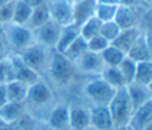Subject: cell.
I'll return each instance as SVG.
<instances>
[{
  "label": "cell",
  "instance_id": "obj_1",
  "mask_svg": "<svg viewBox=\"0 0 152 130\" xmlns=\"http://www.w3.org/2000/svg\"><path fill=\"white\" fill-rule=\"evenodd\" d=\"M112 115L115 130H124L128 126L133 109L127 96L126 86L116 90L114 97L107 105Z\"/></svg>",
  "mask_w": 152,
  "mask_h": 130
},
{
  "label": "cell",
  "instance_id": "obj_2",
  "mask_svg": "<svg viewBox=\"0 0 152 130\" xmlns=\"http://www.w3.org/2000/svg\"><path fill=\"white\" fill-rule=\"evenodd\" d=\"M48 65L51 78L56 84L62 86H66L68 84H70L77 74L74 63L68 59L63 53L55 50L49 58Z\"/></svg>",
  "mask_w": 152,
  "mask_h": 130
},
{
  "label": "cell",
  "instance_id": "obj_3",
  "mask_svg": "<svg viewBox=\"0 0 152 130\" xmlns=\"http://www.w3.org/2000/svg\"><path fill=\"white\" fill-rule=\"evenodd\" d=\"M116 90L100 76L93 78L84 85V95L93 105H108Z\"/></svg>",
  "mask_w": 152,
  "mask_h": 130
},
{
  "label": "cell",
  "instance_id": "obj_4",
  "mask_svg": "<svg viewBox=\"0 0 152 130\" xmlns=\"http://www.w3.org/2000/svg\"><path fill=\"white\" fill-rule=\"evenodd\" d=\"M4 35L7 38L10 45L18 52L34 43L32 30H30L27 26L15 25L13 22L4 25Z\"/></svg>",
  "mask_w": 152,
  "mask_h": 130
},
{
  "label": "cell",
  "instance_id": "obj_5",
  "mask_svg": "<svg viewBox=\"0 0 152 130\" xmlns=\"http://www.w3.org/2000/svg\"><path fill=\"white\" fill-rule=\"evenodd\" d=\"M18 56L27 67L37 73H39L46 65V63H49L48 48L36 41L21 50Z\"/></svg>",
  "mask_w": 152,
  "mask_h": 130
},
{
  "label": "cell",
  "instance_id": "obj_6",
  "mask_svg": "<svg viewBox=\"0 0 152 130\" xmlns=\"http://www.w3.org/2000/svg\"><path fill=\"white\" fill-rule=\"evenodd\" d=\"M72 63L78 73L87 74V76H96V77L101 74L102 70L106 66L100 53H95L88 50L83 52Z\"/></svg>",
  "mask_w": 152,
  "mask_h": 130
},
{
  "label": "cell",
  "instance_id": "obj_7",
  "mask_svg": "<svg viewBox=\"0 0 152 130\" xmlns=\"http://www.w3.org/2000/svg\"><path fill=\"white\" fill-rule=\"evenodd\" d=\"M62 27L63 26L58 25L57 22H55L53 20L50 19L44 25L33 30L34 41L45 46L46 48H55V46L57 44V40L59 38Z\"/></svg>",
  "mask_w": 152,
  "mask_h": 130
},
{
  "label": "cell",
  "instance_id": "obj_8",
  "mask_svg": "<svg viewBox=\"0 0 152 130\" xmlns=\"http://www.w3.org/2000/svg\"><path fill=\"white\" fill-rule=\"evenodd\" d=\"M50 18L61 26L72 24V0H48Z\"/></svg>",
  "mask_w": 152,
  "mask_h": 130
},
{
  "label": "cell",
  "instance_id": "obj_9",
  "mask_svg": "<svg viewBox=\"0 0 152 130\" xmlns=\"http://www.w3.org/2000/svg\"><path fill=\"white\" fill-rule=\"evenodd\" d=\"M52 98H53L52 91L45 82L39 79L28 86L26 100L30 102L32 105L45 106L52 100Z\"/></svg>",
  "mask_w": 152,
  "mask_h": 130
},
{
  "label": "cell",
  "instance_id": "obj_10",
  "mask_svg": "<svg viewBox=\"0 0 152 130\" xmlns=\"http://www.w3.org/2000/svg\"><path fill=\"white\" fill-rule=\"evenodd\" d=\"M90 126L96 130H115L112 115L107 105H91L89 108Z\"/></svg>",
  "mask_w": 152,
  "mask_h": 130
},
{
  "label": "cell",
  "instance_id": "obj_11",
  "mask_svg": "<svg viewBox=\"0 0 152 130\" xmlns=\"http://www.w3.org/2000/svg\"><path fill=\"white\" fill-rule=\"evenodd\" d=\"M152 122V97L133 110L128 126L132 130H142Z\"/></svg>",
  "mask_w": 152,
  "mask_h": 130
},
{
  "label": "cell",
  "instance_id": "obj_12",
  "mask_svg": "<svg viewBox=\"0 0 152 130\" xmlns=\"http://www.w3.org/2000/svg\"><path fill=\"white\" fill-rule=\"evenodd\" d=\"M96 0H75L72 1V24L80 27L84 21L95 15Z\"/></svg>",
  "mask_w": 152,
  "mask_h": 130
},
{
  "label": "cell",
  "instance_id": "obj_13",
  "mask_svg": "<svg viewBox=\"0 0 152 130\" xmlns=\"http://www.w3.org/2000/svg\"><path fill=\"white\" fill-rule=\"evenodd\" d=\"M51 130H70L69 104H58L52 108L48 117Z\"/></svg>",
  "mask_w": 152,
  "mask_h": 130
},
{
  "label": "cell",
  "instance_id": "obj_14",
  "mask_svg": "<svg viewBox=\"0 0 152 130\" xmlns=\"http://www.w3.org/2000/svg\"><path fill=\"white\" fill-rule=\"evenodd\" d=\"M70 130H84L90 126L89 108L81 104H69Z\"/></svg>",
  "mask_w": 152,
  "mask_h": 130
},
{
  "label": "cell",
  "instance_id": "obj_15",
  "mask_svg": "<svg viewBox=\"0 0 152 130\" xmlns=\"http://www.w3.org/2000/svg\"><path fill=\"white\" fill-rule=\"evenodd\" d=\"M10 64L12 67L13 79L20 80L27 85H31V84L36 83L37 80H39V74L37 72H34L33 70H31L30 67H27L23 63V60L19 58V56L13 58Z\"/></svg>",
  "mask_w": 152,
  "mask_h": 130
},
{
  "label": "cell",
  "instance_id": "obj_16",
  "mask_svg": "<svg viewBox=\"0 0 152 130\" xmlns=\"http://www.w3.org/2000/svg\"><path fill=\"white\" fill-rule=\"evenodd\" d=\"M141 33L142 32L138 28V26L126 28V30H121L119 35L110 43V45L115 46L116 48H119L120 51H122L126 54Z\"/></svg>",
  "mask_w": 152,
  "mask_h": 130
},
{
  "label": "cell",
  "instance_id": "obj_17",
  "mask_svg": "<svg viewBox=\"0 0 152 130\" xmlns=\"http://www.w3.org/2000/svg\"><path fill=\"white\" fill-rule=\"evenodd\" d=\"M126 91H127V96H128V99L131 102L133 110L137 109L138 106H140L141 104H144L146 100H148L152 97L150 93V90L146 85H141L135 82L127 84Z\"/></svg>",
  "mask_w": 152,
  "mask_h": 130
},
{
  "label": "cell",
  "instance_id": "obj_18",
  "mask_svg": "<svg viewBox=\"0 0 152 130\" xmlns=\"http://www.w3.org/2000/svg\"><path fill=\"white\" fill-rule=\"evenodd\" d=\"M28 86L30 85H27L20 80H17V79H13V80L5 83L7 100L8 102H15V103H24L26 100Z\"/></svg>",
  "mask_w": 152,
  "mask_h": 130
},
{
  "label": "cell",
  "instance_id": "obj_19",
  "mask_svg": "<svg viewBox=\"0 0 152 130\" xmlns=\"http://www.w3.org/2000/svg\"><path fill=\"white\" fill-rule=\"evenodd\" d=\"M80 35V31H78V27L74 24H70V25H66V26H63L62 27V31H61V34H59V38L57 40V44L55 46V51L57 52H61L63 53L65 51V48Z\"/></svg>",
  "mask_w": 152,
  "mask_h": 130
},
{
  "label": "cell",
  "instance_id": "obj_20",
  "mask_svg": "<svg viewBox=\"0 0 152 130\" xmlns=\"http://www.w3.org/2000/svg\"><path fill=\"white\" fill-rule=\"evenodd\" d=\"M126 56L128 58H131L132 60H134L135 63L150 60V53H148V48L146 45L144 33H141L139 35V38L135 40V43L132 45V47L126 53Z\"/></svg>",
  "mask_w": 152,
  "mask_h": 130
},
{
  "label": "cell",
  "instance_id": "obj_21",
  "mask_svg": "<svg viewBox=\"0 0 152 130\" xmlns=\"http://www.w3.org/2000/svg\"><path fill=\"white\" fill-rule=\"evenodd\" d=\"M23 113H24V103L7 102L5 105L0 108V119L8 124H12Z\"/></svg>",
  "mask_w": 152,
  "mask_h": 130
},
{
  "label": "cell",
  "instance_id": "obj_22",
  "mask_svg": "<svg viewBox=\"0 0 152 130\" xmlns=\"http://www.w3.org/2000/svg\"><path fill=\"white\" fill-rule=\"evenodd\" d=\"M50 12H49V7H48V4H43L40 6H37V7H33L32 8V13H31V17H30V20L27 22V27L30 30H36L38 28L39 26L44 25L45 22H48L50 20Z\"/></svg>",
  "mask_w": 152,
  "mask_h": 130
},
{
  "label": "cell",
  "instance_id": "obj_23",
  "mask_svg": "<svg viewBox=\"0 0 152 130\" xmlns=\"http://www.w3.org/2000/svg\"><path fill=\"white\" fill-rule=\"evenodd\" d=\"M32 13V7L28 6L24 0L14 1V8H13V18L12 22L15 25L26 26L30 17Z\"/></svg>",
  "mask_w": 152,
  "mask_h": 130
},
{
  "label": "cell",
  "instance_id": "obj_24",
  "mask_svg": "<svg viewBox=\"0 0 152 130\" xmlns=\"http://www.w3.org/2000/svg\"><path fill=\"white\" fill-rule=\"evenodd\" d=\"M100 77L103 80H106L110 86H113L115 90H119V89L126 86V82L122 78V76L116 66H104Z\"/></svg>",
  "mask_w": 152,
  "mask_h": 130
},
{
  "label": "cell",
  "instance_id": "obj_25",
  "mask_svg": "<svg viewBox=\"0 0 152 130\" xmlns=\"http://www.w3.org/2000/svg\"><path fill=\"white\" fill-rule=\"evenodd\" d=\"M101 25H102V22L95 15H93L91 18H89L87 21H84L78 27L80 35L84 40H89L90 38H93V37H95V35H97L100 33Z\"/></svg>",
  "mask_w": 152,
  "mask_h": 130
},
{
  "label": "cell",
  "instance_id": "obj_26",
  "mask_svg": "<svg viewBox=\"0 0 152 130\" xmlns=\"http://www.w3.org/2000/svg\"><path fill=\"white\" fill-rule=\"evenodd\" d=\"M100 54L106 66H118L121 63V60L126 57V54L122 51H120L119 48H116L110 44Z\"/></svg>",
  "mask_w": 152,
  "mask_h": 130
},
{
  "label": "cell",
  "instance_id": "obj_27",
  "mask_svg": "<svg viewBox=\"0 0 152 130\" xmlns=\"http://www.w3.org/2000/svg\"><path fill=\"white\" fill-rule=\"evenodd\" d=\"M151 79H152V61L146 60V61L137 63L135 76H134L133 82L147 86Z\"/></svg>",
  "mask_w": 152,
  "mask_h": 130
},
{
  "label": "cell",
  "instance_id": "obj_28",
  "mask_svg": "<svg viewBox=\"0 0 152 130\" xmlns=\"http://www.w3.org/2000/svg\"><path fill=\"white\" fill-rule=\"evenodd\" d=\"M87 51V40H84L81 35H78L63 52V54L70 59L71 61H75L83 52Z\"/></svg>",
  "mask_w": 152,
  "mask_h": 130
},
{
  "label": "cell",
  "instance_id": "obj_29",
  "mask_svg": "<svg viewBox=\"0 0 152 130\" xmlns=\"http://www.w3.org/2000/svg\"><path fill=\"white\" fill-rule=\"evenodd\" d=\"M118 70L120 71L122 78L126 82V85L132 83L134 80V76H135V69H137V63L134 60H132L131 58H128L127 56L121 60V63L116 66Z\"/></svg>",
  "mask_w": 152,
  "mask_h": 130
},
{
  "label": "cell",
  "instance_id": "obj_30",
  "mask_svg": "<svg viewBox=\"0 0 152 130\" xmlns=\"http://www.w3.org/2000/svg\"><path fill=\"white\" fill-rule=\"evenodd\" d=\"M118 11V5H104V4H97L95 8V17L101 22H108L113 21L115 18Z\"/></svg>",
  "mask_w": 152,
  "mask_h": 130
},
{
  "label": "cell",
  "instance_id": "obj_31",
  "mask_svg": "<svg viewBox=\"0 0 152 130\" xmlns=\"http://www.w3.org/2000/svg\"><path fill=\"white\" fill-rule=\"evenodd\" d=\"M121 28L116 25V22L113 20V21H108V22H102L101 25V28H100V35L102 38H104L109 44L119 35Z\"/></svg>",
  "mask_w": 152,
  "mask_h": 130
},
{
  "label": "cell",
  "instance_id": "obj_32",
  "mask_svg": "<svg viewBox=\"0 0 152 130\" xmlns=\"http://www.w3.org/2000/svg\"><path fill=\"white\" fill-rule=\"evenodd\" d=\"M11 125L13 130H38L36 119H33L30 115L25 112L18 119H15Z\"/></svg>",
  "mask_w": 152,
  "mask_h": 130
},
{
  "label": "cell",
  "instance_id": "obj_33",
  "mask_svg": "<svg viewBox=\"0 0 152 130\" xmlns=\"http://www.w3.org/2000/svg\"><path fill=\"white\" fill-rule=\"evenodd\" d=\"M108 45H109V43L104 38H102L100 34L87 40V50L95 52V53H101Z\"/></svg>",
  "mask_w": 152,
  "mask_h": 130
},
{
  "label": "cell",
  "instance_id": "obj_34",
  "mask_svg": "<svg viewBox=\"0 0 152 130\" xmlns=\"http://www.w3.org/2000/svg\"><path fill=\"white\" fill-rule=\"evenodd\" d=\"M138 28L142 33L152 32V7L151 6L140 15L138 21Z\"/></svg>",
  "mask_w": 152,
  "mask_h": 130
},
{
  "label": "cell",
  "instance_id": "obj_35",
  "mask_svg": "<svg viewBox=\"0 0 152 130\" xmlns=\"http://www.w3.org/2000/svg\"><path fill=\"white\" fill-rule=\"evenodd\" d=\"M13 8H14V1H11V0H8L6 4H4L0 7V24L1 25H7L12 22Z\"/></svg>",
  "mask_w": 152,
  "mask_h": 130
},
{
  "label": "cell",
  "instance_id": "obj_36",
  "mask_svg": "<svg viewBox=\"0 0 152 130\" xmlns=\"http://www.w3.org/2000/svg\"><path fill=\"white\" fill-rule=\"evenodd\" d=\"M7 95H6V90H5V83L0 84V108L2 105H5L7 103Z\"/></svg>",
  "mask_w": 152,
  "mask_h": 130
},
{
  "label": "cell",
  "instance_id": "obj_37",
  "mask_svg": "<svg viewBox=\"0 0 152 130\" xmlns=\"http://www.w3.org/2000/svg\"><path fill=\"white\" fill-rule=\"evenodd\" d=\"M145 40H146V45L148 48V53H150V60L152 61V32L150 33H144Z\"/></svg>",
  "mask_w": 152,
  "mask_h": 130
},
{
  "label": "cell",
  "instance_id": "obj_38",
  "mask_svg": "<svg viewBox=\"0 0 152 130\" xmlns=\"http://www.w3.org/2000/svg\"><path fill=\"white\" fill-rule=\"evenodd\" d=\"M7 53V48H6V43H4V38H0V63L4 61L5 57Z\"/></svg>",
  "mask_w": 152,
  "mask_h": 130
},
{
  "label": "cell",
  "instance_id": "obj_39",
  "mask_svg": "<svg viewBox=\"0 0 152 130\" xmlns=\"http://www.w3.org/2000/svg\"><path fill=\"white\" fill-rule=\"evenodd\" d=\"M28 6H31L32 8L33 7H37V6H40L43 4H46L48 0H24Z\"/></svg>",
  "mask_w": 152,
  "mask_h": 130
},
{
  "label": "cell",
  "instance_id": "obj_40",
  "mask_svg": "<svg viewBox=\"0 0 152 130\" xmlns=\"http://www.w3.org/2000/svg\"><path fill=\"white\" fill-rule=\"evenodd\" d=\"M139 0H119V6H125V7H132L134 6Z\"/></svg>",
  "mask_w": 152,
  "mask_h": 130
},
{
  "label": "cell",
  "instance_id": "obj_41",
  "mask_svg": "<svg viewBox=\"0 0 152 130\" xmlns=\"http://www.w3.org/2000/svg\"><path fill=\"white\" fill-rule=\"evenodd\" d=\"M97 4H104V5H118L119 6V0H96Z\"/></svg>",
  "mask_w": 152,
  "mask_h": 130
},
{
  "label": "cell",
  "instance_id": "obj_42",
  "mask_svg": "<svg viewBox=\"0 0 152 130\" xmlns=\"http://www.w3.org/2000/svg\"><path fill=\"white\" fill-rule=\"evenodd\" d=\"M0 130H13V129H12L11 124H8V123H6V122L0 119Z\"/></svg>",
  "mask_w": 152,
  "mask_h": 130
},
{
  "label": "cell",
  "instance_id": "obj_43",
  "mask_svg": "<svg viewBox=\"0 0 152 130\" xmlns=\"http://www.w3.org/2000/svg\"><path fill=\"white\" fill-rule=\"evenodd\" d=\"M0 38H4V25L0 24Z\"/></svg>",
  "mask_w": 152,
  "mask_h": 130
},
{
  "label": "cell",
  "instance_id": "obj_44",
  "mask_svg": "<svg viewBox=\"0 0 152 130\" xmlns=\"http://www.w3.org/2000/svg\"><path fill=\"white\" fill-rule=\"evenodd\" d=\"M142 130H152V122H151L148 125H146V126H145Z\"/></svg>",
  "mask_w": 152,
  "mask_h": 130
},
{
  "label": "cell",
  "instance_id": "obj_45",
  "mask_svg": "<svg viewBox=\"0 0 152 130\" xmlns=\"http://www.w3.org/2000/svg\"><path fill=\"white\" fill-rule=\"evenodd\" d=\"M147 87H148V90H150V93H151V96H152V79H151V82L148 83Z\"/></svg>",
  "mask_w": 152,
  "mask_h": 130
},
{
  "label": "cell",
  "instance_id": "obj_46",
  "mask_svg": "<svg viewBox=\"0 0 152 130\" xmlns=\"http://www.w3.org/2000/svg\"><path fill=\"white\" fill-rule=\"evenodd\" d=\"M7 1H8V0H0V7H1V6L4 5V4H6Z\"/></svg>",
  "mask_w": 152,
  "mask_h": 130
},
{
  "label": "cell",
  "instance_id": "obj_47",
  "mask_svg": "<svg viewBox=\"0 0 152 130\" xmlns=\"http://www.w3.org/2000/svg\"><path fill=\"white\" fill-rule=\"evenodd\" d=\"M141 1H144V2H146L148 5H151V2H152V0H141Z\"/></svg>",
  "mask_w": 152,
  "mask_h": 130
},
{
  "label": "cell",
  "instance_id": "obj_48",
  "mask_svg": "<svg viewBox=\"0 0 152 130\" xmlns=\"http://www.w3.org/2000/svg\"><path fill=\"white\" fill-rule=\"evenodd\" d=\"M84 130H96L95 128H93V126H88V128H86Z\"/></svg>",
  "mask_w": 152,
  "mask_h": 130
},
{
  "label": "cell",
  "instance_id": "obj_49",
  "mask_svg": "<svg viewBox=\"0 0 152 130\" xmlns=\"http://www.w3.org/2000/svg\"><path fill=\"white\" fill-rule=\"evenodd\" d=\"M124 130H132V129H129V128H126V129H124Z\"/></svg>",
  "mask_w": 152,
  "mask_h": 130
},
{
  "label": "cell",
  "instance_id": "obj_50",
  "mask_svg": "<svg viewBox=\"0 0 152 130\" xmlns=\"http://www.w3.org/2000/svg\"><path fill=\"white\" fill-rule=\"evenodd\" d=\"M11 1H18V0H11Z\"/></svg>",
  "mask_w": 152,
  "mask_h": 130
},
{
  "label": "cell",
  "instance_id": "obj_51",
  "mask_svg": "<svg viewBox=\"0 0 152 130\" xmlns=\"http://www.w3.org/2000/svg\"><path fill=\"white\" fill-rule=\"evenodd\" d=\"M150 6H151V7H152V2H151V5H150Z\"/></svg>",
  "mask_w": 152,
  "mask_h": 130
},
{
  "label": "cell",
  "instance_id": "obj_52",
  "mask_svg": "<svg viewBox=\"0 0 152 130\" xmlns=\"http://www.w3.org/2000/svg\"><path fill=\"white\" fill-rule=\"evenodd\" d=\"M72 1H75V0H72Z\"/></svg>",
  "mask_w": 152,
  "mask_h": 130
}]
</instances>
